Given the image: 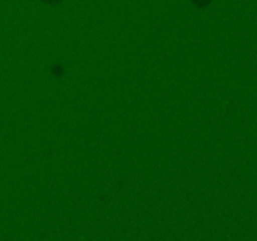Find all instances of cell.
<instances>
[{
	"mask_svg": "<svg viewBox=\"0 0 257 241\" xmlns=\"http://www.w3.org/2000/svg\"><path fill=\"white\" fill-rule=\"evenodd\" d=\"M40 2L44 3V4H47V5H53V7H54V5L62 4L64 0H40Z\"/></svg>",
	"mask_w": 257,
	"mask_h": 241,
	"instance_id": "2",
	"label": "cell"
},
{
	"mask_svg": "<svg viewBox=\"0 0 257 241\" xmlns=\"http://www.w3.org/2000/svg\"><path fill=\"white\" fill-rule=\"evenodd\" d=\"M191 2H192L196 7L206 8L207 5H210V3L212 2V0H191Z\"/></svg>",
	"mask_w": 257,
	"mask_h": 241,
	"instance_id": "1",
	"label": "cell"
}]
</instances>
